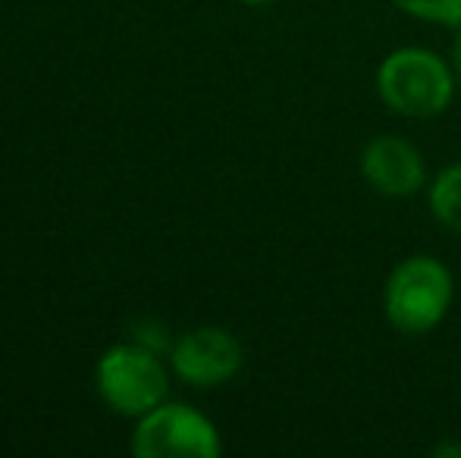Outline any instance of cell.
Masks as SVG:
<instances>
[{
	"mask_svg": "<svg viewBox=\"0 0 461 458\" xmlns=\"http://www.w3.org/2000/svg\"><path fill=\"white\" fill-rule=\"evenodd\" d=\"M458 82L449 57L430 48H395L376 67V94L395 116L405 120H437L452 107Z\"/></svg>",
	"mask_w": 461,
	"mask_h": 458,
	"instance_id": "obj_1",
	"label": "cell"
},
{
	"mask_svg": "<svg viewBox=\"0 0 461 458\" xmlns=\"http://www.w3.org/2000/svg\"><path fill=\"white\" fill-rule=\"evenodd\" d=\"M456 301V276L439 257L408 255L383 283V314L405 337L433 333Z\"/></svg>",
	"mask_w": 461,
	"mask_h": 458,
	"instance_id": "obj_2",
	"label": "cell"
},
{
	"mask_svg": "<svg viewBox=\"0 0 461 458\" xmlns=\"http://www.w3.org/2000/svg\"><path fill=\"white\" fill-rule=\"evenodd\" d=\"M95 383L107 409L122 418L148 415L160 402H167L170 392V377L158 352L139 343L110 346L97 361Z\"/></svg>",
	"mask_w": 461,
	"mask_h": 458,
	"instance_id": "obj_3",
	"label": "cell"
},
{
	"mask_svg": "<svg viewBox=\"0 0 461 458\" xmlns=\"http://www.w3.org/2000/svg\"><path fill=\"white\" fill-rule=\"evenodd\" d=\"M132 453L139 458H217L223 453V440L211 418L198 409L160 402L135 424Z\"/></svg>",
	"mask_w": 461,
	"mask_h": 458,
	"instance_id": "obj_4",
	"label": "cell"
},
{
	"mask_svg": "<svg viewBox=\"0 0 461 458\" xmlns=\"http://www.w3.org/2000/svg\"><path fill=\"white\" fill-rule=\"evenodd\" d=\"M170 364L183 383L194 390H213L230 383L242 371L245 352L242 343L223 327H198L173 343Z\"/></svg>",
	"mask_w": 461,
	"mask_h": 458,
	"instance_id": "obj_5",
	"label": "cell"
},
{
	"mask_svg": "<svg viewBox=\"0 0 461 458\" xmlns=\"http://www.w3.org/2000/svg\"><path fill=\"white\" fill-rule=\"evenodd\" d=\"M361 176L376 195L408 198L430 185L427 160L418 145L402 135H376L365 145L358 157Z\"/></svg>",
	"mask_w": 461,
	"mask_h": 458,
	"instance_id": "obj_6",
	"label": "cell"
},
{
	"mask_svg": "<svg viewBox=\"0 0 461 458\" xmlns=\"http://www.w3.org/2000/svg\"><path fill=\"white\" fill-rule=\"evenodd\" d=\"M427 204L439 227L461 236V160L449 164L427 185Z\"/></svg>",
	"mask_w": 461,
	"mask_h": 458,
	"instance_id": "obj_7",
	"label": "cell"
},
{
	"mask_svg": "<svg viewBox=\"0 0 461 458\" xmlns=\"http://www.w3.org/2000/svg\"><path fill=\"white\" fill-rule=\"evenodd\" d=\"M389 4L420 22L449 25V29L461 25V0H389Z\"/></svg>",
	"mask_w": 461,
	"mask_h": 458,
	"instance_id": "obj_8",
	"label": "cell"
},
{
	"mask_svg": "<svg viewBox=\"0 0 461 458\" xmlns=\"http://www.w3.org/2000/svg\"><path fill=\"white\" fill-rule=\"evenodd\" d=\"M164 327H160L158 324V320H141V324L139 327H135V333H132V337H135V343H139V346H145V348H151V352H170V337H164Z\"/></svg>",
	"mask_w": 461,
	"mask_h": 458,
	"instance_id": "obj_9",
	"label": "cell"
},
{
	"mask_svg": "<svg viewBox=\"0 0 461 458\" xmlns=\"http://www.w3.org/2000/svg\"><path fill=\"white\" fill-rule=\"evenodd\" d=\"M449 67H452V76H456L458 88H461V25L452 35V44H449Z\"/></svg>",
	"mask_w": 461,
	"mask_h": 458,
	"instance_id": "obj_10",
	"label": "cell"
},
{
	"mask_svg": "<svg viewBox=\"0 0 461 458\" xmlns=\"http://www.w3.org/2000/svg\"><path fill=\"white\" fill-rule=\"evenodd\" d=\"M433 455L437 458H461V443H439V446H433Z\"/></svg>",
	"mask_w": 461,
	"mask_h": 458,
	"instance_id": "obj_11",
	"label": "cell"
},
{
	"mask_svg": "<svg viewBox=\"0 0 461 458\" xmlns=\"http://www.w3.org/2000/svg\"><path fill=\"white\" fill-rule=\"evenodd\" d=\"M239 4H249V6H267V4H274V0H239Z\"/></svg>",
	"mask_w": 461,
	"mask_h": 458,
	"instance_id": "obj_12",
	"label": "cell"
}]
</instances>
